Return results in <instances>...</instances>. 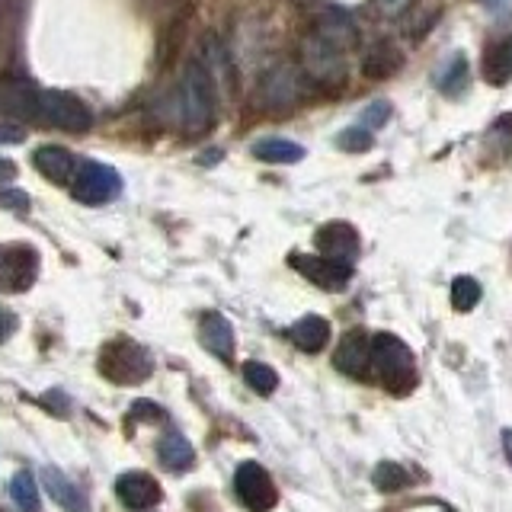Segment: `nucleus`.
Instances as JSON below:
<instances>
[{
    "label": "nucleus",
    "mask_w": 512,
    "mask_h": 512,
    "mask_svg": "<svg viewBox=\"0 0 512 512\" xmlns=\"http://www.w3.org/2000/svg\"><path fill=\"white\" fill-rule=\"evenodd\" d=\"M372 368L378 381L394 394H407L416 384V362L410 346L394 333L372 336Z\"/></svg>",
    "instance_id": "obj_1"
},
{
    "label": "nucleus",
    "mask_w": 512,
    "mask_h": 512,
    "mask_svg": "<svg viewBox=\"0 0 512 512\" xmlns=\"http://www.w3.org/2000/svg\"><path fill=\"white\" fill-rule=\"evenodd\" d=\"M176 106H180V119L189 132H205L215 119V80L199 58L186 68Z\"/></svg>",
    "instance_id": "obj_2"
},
{
    "label": "nucleus",
    "mask_w": 512,
    "mask_h": 512,
    "mask_svg": "<svg viewBox=\"0 0 512 512\" xmlns=\"http://www.w3.org/2000/svg\"><path fill=\"white\" fill-rule=\"evenodd\" d=\"M100 372L112 384H141L144 378H151L154 359L135 340H112L100 352Z\"/></svg>",
    "instance_id": "obj_3"
},
{
    "label": "nucleus",
    "mask_w": 512,
    "mask_h": 512,
    "mask_svg": "<svg viewBox=\"0 0 512 512\" xmlns=\"http://www.w3.org/2000/svg\"><path fill=\"white\" fill-rule=\"evenodd\" d=\"M301 71L308 74L314 84L320 87H343L346 77H349V68H346V52L343 48L330 45L327 39H320L317 32H311L308 39L301 45Z\"/></svg>",
    "instance_id": "obj_4"
},
{
    "label": "nucleus",
    "mask_w": 512,
    "mask_h": 512,
    "mask_svg": "<svg viewBox=\"0 0 512 512\" xmlns=\"http://www.w3.org/2000/svg\"><path fill=\"white\" fill-rule=\"evenodd\" d=\"M36 116L55 128H68V132H87L93 125V112L71 93L61 90H39Z\"/></svg>",
    "instance_id": "obj_5"
},
{
    "label": "nucleus",
    "mask_w": 512,
    "mask_h": 512,
    "mask_svg": "<svg viewBox=\"0 0 512 512\" xmlns=\"http://www.w3.org/2000/svg\"><path fill=\"white\" fill-rule=\"evenodd\" d=\"M39 276V253L29 244H0V288L26 292Z\"/></svg>",
    "instance_id": "obj_6"
},
{
    "label": "nucleus",
    "mask_w": 512,
    "mask_h": 512,
    "mask_svg": "<svg viewBox=\"0 0 512 512\" xmlns=\"http://www.w3.org/2000/svg\"><path fill=\"white\" fill-rule=\"evenodd\" d=\"M234 490H237V500L244 503L250 512H269L272 506L279 503V493L272 477L266 474L263 464L256 461H244L234 474Z\"/></svg>",
    "instance_id": "obj_7"
},
{
    "label": "nucleus",
    "mask_w": 512,
    "mask_h": 512,
    "mask_svg": "<svg viewBox=\"0 0 512 512\" xmlns=\"http://www.w3.org/2000/svg\"><path fill=\"white\" fill-rule=\"evenodd\" d=\"M122 192V176L112 170L109 164H96L87 160L74 173V196L87 205H103L109 199H116Z\"/></svg>",
    "instance_id": "obj_8"
},
{
    "label": "nucleus",
    "mask_w": 512,
    "mask_h": 512,
    "mask_svg": "<svg viewBox=\"0 0 512 512\" xmlns=\"http://www.w3.org/2000/svg\"><path fill=\"white\" fill-rule=\"evenodd\" d=\"M288 263H292L304 279H311L320 288H330V292H340V288H346L352 279L349 263L330 260V256H320V253H292Z\"/></svg>",
    "instance_id": "obj_9"
},
{
    "label": "nucleus",
    "mask_w": 512,
    "mask_h": 512,
    "mask_svg": "<svg viewBox=\"0 0 512 512\" xmlns=\"http://www.w3.org/2000/svg\"><path fill=\"white\" fill-rule=\"evenodd\" d=\"M314 244H317L320 256H330V260H340V263L352 266V260L359 256V231L352 228L349 221H330L317 231Z\"/></svg>",
    "instance_id": "obj_10"
},
{
    "label": "nucleus",
    "mask_w": 512,
    "mask_h": 512,
    "mask_svg": "<svg viewBox=\"0 0 512 512\" xmlns=\"http://www.w3.org/2000/svg\"><path fill=\"white\" fill-rule=\"evenodd\" d=\"M260 93H263V103L272 109H285V106L298 103V96H301L298 68H292V64H276V68H269L260 84Z\"/></svg>",
    "instance_id": "obj_11"
},
{
    "label": "nucleus",
    "mask_w": 512,
    "mask_h": 512,
    "mask_svg": "<svg viewBox=\"0 0 512 512\" xmlns=\"http://www.w3.org/2000/svg\"><path fill=\"white\" fill-rule=\"evenodd\" d=\"M333 365L349 378H365L372 368V340L362 330H349L333 352Z\"/></svg>",
    "instance_id": "obj_12"
},
{
    "label": "nucleus",
    "mask_w": 512,
    "mask_h": 512,
    "mask_svg": "<svg viewBox=\"0 0 512 512\" xmlns=\"http://www.w3.org/2000/svg\"><path fill=\"white\" fill-rule=\"evenodd\" d=\"M116 493H119V500L128 509H135V512H144V509L157 506L160 496H164V490H160L157 480L151 474H144V471H125L116 480Z\"/></svg>",
    "instance_id": "obj_13"
},
{
    "label": "nucleus",
    "mask_w": 512,
    "mask_h": 512,
    "mask_svg": "<svg viewBox=\"0 0 512 512\" xmlns=\"http://www.w3.org/2000/svg\"><path fill=\"white\" fill-rule=\"evenodd\" d=\"M199 340H202V346L208 352H212V356L231 362V356H234V327H231V320L224 314H215V311L202 314Z\"/></svg>",
    "instance_id": "obj_14"
},
{
    "label": "nucleus",
    "mask_w": 512,
    "mask_h": 512,
    "mask_svg": "<svg viewBox=\"0 0 512 512\" xmlns=\"http://www.w3.org/2000/svg\"><path fill=\"white\" fill-rule=\"evenodd\" d=\"M42 487L48 490V496H52L64 512H90L87 493L80 490L68 474H61L58 468L42 471Z\"/></svg>",
    "instance_id": "obj_15"
},
{
    "label": "nucleus",
    "mask_w": 512,
    "mask_h": 512,
    "mask_svg": "<svg viewBox=\"0 0 512 512\" xmlns=\"http://www.w3.org/2000/svg\"><path fill=\"white\" fill-rule=\"evenodd\" d=\"M36 100L39 90H32L23 80H0V112L4 116H16V119L36 116Z\"/></svg>",
    "instance_id": "obj_16"
},
{
    "label": "nucleus",
    "mask_w": 512,
    "mask_h": 512,
    "mask_svg": "<svg viewBox=\"0 0 512 512\" xmlns=\"http://www.w3.org/2000/svg\"><path fill=\"white\" fill-rule=\"evenodd\" d=\"M32 160H36L39 173L48 176V180H55V183L74 180V173L80 167L77 157L68 148H55V144H48V148H39L36 154H32Z\"/></svg>",
    "instance_id": "obj_17"
},
{
    "label": "nucleus",
    "mask_w": 512,
    "mask_h": 512,
    "mask_svg": "<svg viewBox=\"0 0 512 512\" xmlns=\"http://www.w3.org/2000/svg\"><path fill=\"white\" fill-rule=\"evenodd\" d=\"M157 458H160V464H164L167 471L183 474V471L192 468V464H196V448L189 445L186 436H180L176 429H170L157 445Z\"/></svg>",
    "instance_id": "obj_18"
},
{
    "label": "nucleus",
    "mask_w": 512,
    "mask_h": 512,
    "mask_svg": "<svg viewBox=\"0 0 512 512\" xmlns=\"http://www.w3.org/2000/svg\"><path fill=\"white\" fill-rule=\"evenodd\" d=\"M314 32H317L320 39H327L330 45L343 48V52H349V48L359 42V29L352 26V20H349V16H343V13H324L317 20Z\"/></svg>",
    "instance_id": "obj_19"
},
{
    "label": "nucleus",
    "mask_w": 512,
    "mask_h": 512,
    "mask_svg": "<svg viewBox=\"0 0 512 512\" xmlns=\"http://www.w3.org/2000/svg\"><path fill=\"white\" fill-rule=\"evenodd\" d=\"M288 336H292V343L304 352H320L327 343H330V324L324 317H317V314H308V317H301L298 324L288 330Z\"/></svg>",
    "instance_id": "obj_20"
},
{
    "label": "nucleus",
    "mask_w": 512,
    "mask_h": 512,
    "mask_svg": "<svg viewBox=\"0 0 512 512\" xmlns=\"http://www.w3.org/2000/svg\"><path fill=\"white\" fill-rule=\"evenodd\" d=\"M484 77L496 87H503L512 80V36L496 39L484 52Z\"/></svg>",
    "instance_id": "obj_21"
},
{
    "label": "nucleus",
    "mask_w": 512,
    "mask_h": 512,
    "mask_svg": "<svg viewBox=\"0 0 512 512\" xmlns=\"http://www.w3.org/2000/svg\"><path fill=\"white\" fill-rule=\"evenodd\" d=\"M253 154L266 160V164H298L304 157V148L288 138H263L253 144Z\"/></svg>",
    "instance_id": "obj_22"
},
{
    "label": "nucleus",
    "mask_w": 512,
    "mask_h": 512,
    "mask_svg": "<svg viewBox=\"0 0 512 512\" xmlns=\"http://www.w3.org/2000/svg\"><path fill=\"white\" fill-rule=\"evenodd\" d=\"M400 64H404V55L397 52V48L391 42H378L372 52L365 55V74L368 77H391L400 71Z\"/></svg>",
    "instance_id": "obj_23"
},
{
    "label": "nucleus",
    "mask_w": 512,
    "mask_h": 512,
    "mask_svg": "<svg viewBox=\"0 0 512 512\" xmlns=\"http://www.w3.org/2000/svg\"><path fill=\"white\" fill-rule=\"evenodd\" d=\"M436 84L448 96H458L464 87H468V61H464V55H455L442 64V71L436 74Z\"/></svg>",
    "instance_id": "obj_24"
},
{
    "label": "nucleus",
    "mask_w": 512,
    "mask_h": 512,
    "mask_svg": "<svg viewBox=\"0 0 512 512\" xmlns=\"http://www.w3.org/2000/svg\"><path fill=\"white\" fill-rule=\"evenodd\" d=\"M10 496L23 512H39V487H36V477L29 471H20L10 480Z\"/></svg>",
    "instance_id": "obj_25"
},
{
    "label": "nucleus",
    "mask_w": 512,
    "mask_h": 512,
    "mask_svg": "<svg viewBox=\"0 0 512 512\" xmlns=\"http://www.w3.org/2000/svg\"><path fill=\"white\" fill-rule=\"evenodd\" d=\"M244 381L250 384V388L256 394H272L279 388V375H276V368L266 365V362H247L244 365Z\"/></svg>",
    "instance_id": "obj_26"
},
{
    "label": "nucleus",
    "mask_w": 512,
    "mask_h": 512,
    "mask_svg": "<svg viewBox=\"0 0 512 512\" xmlns=\"http://www.w3.org/2000/svg\"><path fill=\"white\" fill-rule=\"evenodd\" d=\"M372 480H375V487L378 490H404L407 484H410V474L400 468L397 461H381L378 468H375V474H372Z\"/></svg>",
    "instance_id": "obj_27"
},
{
    "label": "nucleus",
    "mask_w": 512,
    "mask_h": 512,
    "mask_svg": "<svg viewBox=\"0 0 512 512\" xmlns=\"http://www.w3.org/2000/svg\"><path fill=\"white\" fill-rule=\"evenodd\" d=\"M480 301V285L471 276H458L452 282V308L455 311H474Z\"/></svg>",
    "instance_id": "obj_28"
},
{
    "label": "nucleus",
    "mask_w": 512,
    "mask_h": 512,
    "mask_svg": "<svg viewBox=\"0 0 512 512\" xmlns=\"http://www.w3.org/2000/svg\"><path fill=\"white\" fill-rule=\"evenodd\" d=\"M336 144H340L343 151L362 154V151L372 148V132H368V128H362V125H356V128H346V132H343L340 138H336Z\"/></svg>",
    "instance_id": "obj_29"
},
{
    "label": "nucleus",
    "mask_w": 512,
    "mask_h": 512,
    "mask_svg": "<svg viewBox=\"0 0 512 512\" xmlns=\"http://www.w3.org/2000/svg\"><path fill=\"white\" fill-rule=\"evenodd\" d=\"M388 116H391V103H384V100H378V103H372L365 112H362V128H368V132H372V128H381L384 122H388Z\"/></svg>",
    "instance_id": "obj_30"
},
{
    "label": "nucleus",
    "mask_w": 512,
    "mask_h": 512,
    "mask_svg": "<svg viewBox=\"0 0 512 512\" xmlns=\"http://www.w3.org/2000/svg\"><path fill=\"white\" fill-rule=\"evenodd\" d=\"M436 20H439V10H423V13L410 16V23H407V36H410V39L426 36V29H429V26H436Z\"/></svg>",
    "instance_id": "obj_31"
},
{
    "label": "nucleus",
    "mask_w": 512,
    "mask_h": 512,
    "mask_svg": "<svg viewBox=\"0 0 512 512\" xmlns=\"http://www.w3.org/2000/svg\"><path fill=\"white\" fill-rule=\"evenodd\" d=\"M0 208H10V212H26L29 196L23 189H0Z\"/></svg>",
    "instance_id": "obj_32"
},
{
    "label": "nucleus",
    "mask_w": 512,
    "mask_h": 512,
    "mask_svg": "<svg viewBox=\"0 0 512 512\" xmlns=\"http://www.w3.org/2000/svg\"><path fill=\"white\" fill-rule=\"evenodd\" d=\"M26 141V128L16 122H0V144H20Z\"/></svg>",
    "instance_id": "obj_33"
},
{
    "label": "nucleus",
    "mask_w": 512,
    "mask_h": 512,
    "mask_svg": "<svg viewBox=\"0 0 512 512\" xmlns=\"http://www.w3.org/2000/svg\"><path fill=\"white\" fill-rule=\"evenodd\" d=\"M132 416H141V420H160V407L151 404V400H138V404H132Z\"/></svg>",
    "instance_id": "obj_34"
},
{
    "label": "nucleus",
    "mask_w": 512,
    "mask_h": 512,
    "mask_svg": "<svg viewBox=\"0 0 512 512\" xmlns=\"http://www.w3.org/2000/svg\"><path fill=\"white\" fill-rule=\"evenodd\" d=\"M16 176V167H13V160H7L4 154H0V186H7L10 180Z\"/></svg>",
    "instance_id": "obj_35"
},
{
    "label": "nucleus",
    "mask_w": 512,
    "mask_h": 512,
    "mask_svg": "<svg viewBox=\"0 0 512 512\" xmlns=\"http://www.w3.org/2000/svg\"><path fill=\"white\" fill-rule=\"evenodd\" d=\"M10 330H13V317L4 311V308H0V343H4L7 340V336H10Z\"/></svg>",
    "instance_id": "obj_36"
},
{
    "label": "nucleus",
    "mask_w": 512,
    "mask_h": 512,
    "mask_svg": "<svg viewBox=\"0 0 512 512\" xmlns=\"http://www.w3.org/2000/svg\"><path fill=\"white\" fill-rule=\"evenodd\" d=\"M378 4H381L384 10H388V13H400V10H404V7L410 4V0H378Z\"/></svg>",
    "instance_id": "obj_37"
},
{
    "label": "nucleus",
    "mask_w": 512,
    "mask_h": 512,
    "mask_svg": "<svg viewBox=\"0 0 512 512\" xmlns=\"http://www.w3.org/2000/svg\"><path fill=\"white\" fill-rule=\"evenodd\" d=\"M503 448H506V458L512 461V429L503 432Z\"/></svg>",
    "instance_id": "obj_38"
},
{
    "label": "nucleus",
    "mask_w": 512,
    "mask_h": 512,
    "mask_svg": "<svg viewBox=\"0 0 512 512\" xmlns=\"http://www.w3.org/2000/svg\"><path fill=\"white\" fill-rule=\"evenodd\" d=\"M480 4H484V7H490V10H493V7H500L503 0H480Z\"/></svg>",
    "instance_id": "obj_39"
},
{
    "label": "nucleus",
    "mask_w": 512,
    "mask_h": 512,
    "mask_svg": "<svg viewBox=\"0 0 512 512\" xmlns=\"http://www.w3.org/2000/svg\"><path fill=\"white\" fill-rule=\"evenodd\" d=\"M144 512H148V509H144Z\"/></svg>",
    "instance_id": "obj_40"
}]
</instances>
